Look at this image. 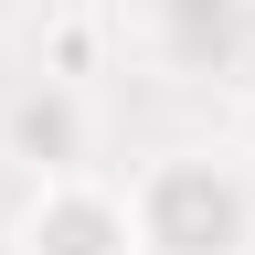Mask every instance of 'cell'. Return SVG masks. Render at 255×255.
Wrapping results in <instances>:
<instances>
[{"label":"cell","instance_id":"6","mask_svg":"<svg viewBox=\"0 0 255 255\" xmlns=\"http://www.w3.org/2000/svg\"><path fill=\"white\" fill-rule=\"evenodd\" d=\"M0 255H21V202L0 191Z\"/></svg>","mask_w":255,"mask_h":255},{"label":"cell","instance_id":"2","mask_svg":"<svg viewBox=\"0 0 255 255\" xmlns=\"http://www.w3.org/2000/svg\"><path fill=\"white\" fill-rule=\"evenodd\" d=\"M21 255H138L128 234V181H107L85 159V170H43L21 191Z\"/></svg>","mask_w":255,"mask_h":255},{"label":"cell","instance_id":"4","mask_svg":"<svg viewBox=\"0 0 255 255\" xmlns=\"http://www.w3.org/2000/svg\"><path fill=\"white\" fill-rule=\"evenodd\" d=\"M0 138H11V159L32 181H43V170H85V159H96V107L64 75H43V85H21L11 107H0Z\"/></svg>","mask_w":255,"mask_h":255},{"label":"cell","instance_id":"3","mask_svg":"<svg viewBox=\"0 0 255 255\" xmlns=\"http://www.w3.org/2000/svg\"><path fill=\"white\" fill-rule=\"evenodd\" d=\"M138 32L170 75H255V0H138Z\"/></svg>","mask_w":255,"mask_h":255},{"label":"cell","instance_id":"1","mask_svg":"<svg viewBox=\"0 0 255 255\" xmlns=\"http://www.w3.org/2000/svg\"><path fill=\"white\" fill-rule=\"evenodd\" d=\"M138 255H255V159L223 149H149L128 170Z\"/></svg>","mask_w":255,"mask_h":255},{"label":"cell","instance_id":"5","mask_svg":"<svg viewBox=\"0 0 255 255\" xmlns=\"http://www.w3.org/2000/svg\"><path fill=\"white\" fill-rule=\"evenodd\" d=\"M234 149L255 159V75H234Z\"/></svg>","mask_w":255,"mask_h":255}]
</instances>
